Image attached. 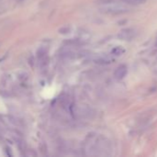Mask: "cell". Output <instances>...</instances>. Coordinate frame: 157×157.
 <instances>
[{
	"instance_id": "4",
	"label": "cell",
	"mask_w": 157,
	"mask_h": 157,
	"mask_svg": "<svg viewBox=\"0 0 157 157\" xmlns=\"http://www.w3.org/2000/svg\"><path fill=\"white\" fill-rule=\"evenodd\" d=\"M127 73V67L125 64H122V65H119L118 67L115 69V71L114 73V76L115 79L121 80L126 76Z\"/></svg>"
},
{
	"instance_id": "8",
	"label": "cell",
	"mask_w": 157,
	"mask_h": 157,
	"mask_svg": "<svg viewBox=\"0 0 157 157\" xmlns=\"http://www.w3.org/2000/svg\"><path fill=\"white\" fill-rule=\"evenodd\" d=\"M113 3H115V0H96L95 1V4H97V5H103V6H107Z\"/></svg>"
},
{
	"instance_id": "1",
	"label": "cell",
	"mask_w": 157,
	"mask_h": 157,
	"mask_svg": "<svg viewBox=\"0 0 157 157\" xmlns=\"http://www.w3.org/2000/svg\"><path fill=\"white\" fill-rule=\"evenodd\" d=\"M100 11L105 14L109 15H122L129 12V8L122 7V6H117L114 5L112 7H104L100 8Z\"/></svg>"
},
{
	"instance_id": "3",
	"label": "cell",
	"mask_w": 157,
	"mask_h": 157,
	"mask_svg": "<svg viewBox=\"0 0 157 157\" xmlns=\"http://www.w3.org/2000/svg\"><path fill=\"white\" fill-rule=\"evenodd\" d=\"M136 30L132 28H127L122 30L117 34V38L122 40H130L136 36Z\"/></svg>"
},
{
	"instance_id": "5",
	"label": "cell",
	"mask_w": 157,
	"mask_h": 157,
	"mask_svg": "<svg viewBox=\"0 0 157 157\" xmlns=\"http://www.w3.org/2000/svg\"><path fill=\"white\" fill-rule=\"evenodd\" d=\"M60 57L62 58V59L69 60V59H72V58L75 57V53L71 51H69V50H65V51H63L60 53Z\"/></svg>"
},
{
	"instance_id": "10",
	"label": "cell",
	"mask_w": 157,
	"mask_h": 157,
	"mask_svg": "<svg viewBox=\"0 0 157 157\" xmlns=\"http://www.w3.org/2000/svg\"><path fill=\"white\" fill-rule=\"evenodd\" d=\"M58 31H59V33H61V34H67V33H68L70 31V28L68 27V26H66V27L61 28Z\"/></svg>"
},
{
	"instance_id": "7",
	"label": "cell",
	"mask_w": 157,
	"mask_h": 157,
	"mask_svg": "<svg viewBox=\"0 0 157 157\" xmlns=\"http://www.w3.org/2000/svg\"><path fill=\"white\" fill-rule=\"evenodd\" d=\"M125 52V49L120 47V46H117L112 49V51H111V53H112L113 55H115V56H119L123 54V53Z\"/></svg>"
},
{
	"instance_id": "9",
	"label": "cell",
	"mask_w": 157,
	"mask_h": 157,
	"mask_svg": "<svg viewBox=\"0 0 157 157\" xmlns=\"http://www.w3.org/2000/svg\"><path fill=\"white\" fill-rule=\"evenodd\" d=\"M120 1H123L127 4H129V5H137V4L143 3L145 0H120Z\"/></svg>"
},
{
	"instance_id": "2",
	"label": "cell",
	"mask_w": 157,
	"mask_h": 157,
	"mask_svg": "<svg viewBox=\"0 0 157 157\" xmlns=\"http://www.w3.org/2000/svg\"><path fill=\"white\" fill-rule=\"evenodd\" d=\"M37 60H38L39 66L42 69L45 68L48 64V55L47 51L44 48H40L37 52Z\"/></svg>"
},
{
	"instance_id": "6",
	"label": "cell",
	"mask_w": 157,
	"mask_h": 157,
	"mask_svg": "<svg viewBox=\"0 0 157 157\" xmlns=\"http://www.w3.org/2000/svg\"><path fill=\"white\" fill-rule=\"evenodd\" d=\"M94 62L98 64H109L113 62V59L109 57H99L94 60Z\"/></svg>"
}]
</instances>
